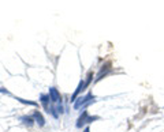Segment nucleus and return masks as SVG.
<instances>
[{"mask_svg": "<svg viewBox=\"0 0 164 132\" xmlns=\"http://www.w3.org/2000/svg\"><path fill=\"white\" fill-rule=\"evenodd\" d=\"M93 101H95V97H93L92 94H88V95H85V97H81V98L78 99L75 104H74V108H75V109H79L81 106H86L88 104L93 102Z\"/></svg>", "mask_w": 164, "mask_h": 132, "instance_id": "obj_1", "label": "nucleus"}, {"mask_svg": "<svg viewBox=\"0 0 164 132\" xmlns=\"http://www.w3.org/2000/svg\"><path fill=\"white\" fill-rule=\"evenodd\" d=\"M49 97H51V99L53 101V102H59L60 101V94H59V91L56 90V89H49Z\"/></svg>", "mask_w": 164, "mask_h": 132, "instance_id": "obj_2", "label": "nucleus"}, {"mask_svg": "<svg viewBox=\"0 0 164 132\" xmlns=\"http://www.w3.org/2000/svg\"><path fill=\"white\" fill-rule=\"evenodd\" d=\"M88 123V112L86 110H84V113L81 114V117L78 119V123H77V127L78 128H81L84 124H86Z\"/></svg>", "mask_w": 164, "mask_h": 132, "instance_id": "obj_3", "label": "nucleus"}, {"mask_svg": "<svg viewBox=\"0 0 164 132\" xmlns=\"http://www.w3.org/2000/svg\"><path fill=\"white\" fill-rule=\"evenodd\" d=\"M49 99H51V97L49 95H41V102L42 105H44V108H45V110L49 113V110H51V108H49Z\"/></svg>", "mask_w": 164, "mask_h": 132, "instance_id": "obj_4", "label": "nucleus"}, {"mask_svg": "<svg viewBox=\"0 0 164 132\" xmlns=\"http://www.w3.org/2000/svg\"><path fill=\"white\" fill-rule=\"evenodd\" d=\"M33 116H34V119H36V121L38 123V125H40V127H42V125L45 124V120H44V117L41 116L40 112H34Z\"/></svg>", "mask_w": 164, "mask_h": 132, "instance_id": "obj_5", "label": "nucleus"}, {"mask_svg": "<svg viewBox=\"0 0 164 132\" xmlns=\"http://www.w3.org/2000/svg\"><path fill=\"white\" fill-rule=\"evenodd\" d=\"M85 86H88V83H86V82H79V84H78V87H77L75 93H74V94H73V98H71V101L75 99V97H77L78 94H79V91H81V90H84V87H85Z\"/></svg>", "mask_w": 164, "mask_h": 132, "instance_id": "obj_6", "label": "nucleus"}, {"mask_svg": "<svg viewBox=\"0 0 164 132\" xmlns=\"http://www.w3.org/2000/svg\"><path fill=\"white\" fill-rule=\"evenodd\" d=\"M22 120L25 121V124H27V125H32V124H33V120L30 119V117H23Z\"/></svg>", "mask_w": 164, "mask_h": 132, "instance_id": "obj_7", "label": "nucleus"}, {"mask_svg": "<svg viewBox=\"0 0 164 132\" xmlns=\"http://www.w3.org/2000/svg\"><path fill=\"white\" fill-rule=\"evenodd\" d=\"M84 132H90V129H89V128H85V131Z\"/></svg>", "mask_w": 164, "mask_h": 132, "instance_id": "obj_8", "label": "nucleus"}, {"mask_svg": "<svg viewBox=\"0 0 164 132\" xmlns=\"http://www.w3.org/2000/svg\"><path fill=\"white\" fill-rule=\"evenodd\" d=\"M0 93H7L6 90H2V89H0Z\"/></svg>", "mask_w": 164, "mask_h": 132, "instance_id": "obj_9", "label": "nucleus"}]
</instances>
